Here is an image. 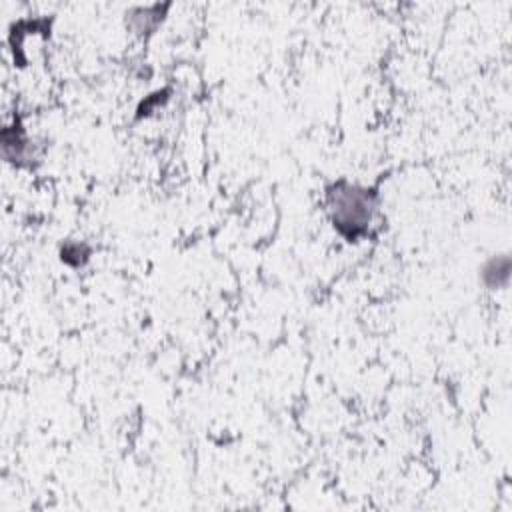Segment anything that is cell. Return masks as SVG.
I'll list each match as a JSON object with an SVG mask.
<instances>
[{
    "label": "cell",
    "instance_id": "6da1fadb",
    "mask_svg": "<svg viewBox=\"0 0 512 512\" xmlns=\"http://www.w3.org/2000/svg\"><path fill=\"white\" fill-rule=\"evenodd\" d=\"M328 206L334 226L348 238L366 232L374 212V192L356 184L336 182L328 190Z\"/></svg>",
    "mask_w": 512,
    "mask_h": 512
}]
</instances>
